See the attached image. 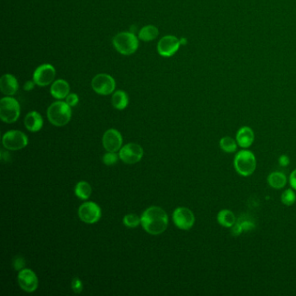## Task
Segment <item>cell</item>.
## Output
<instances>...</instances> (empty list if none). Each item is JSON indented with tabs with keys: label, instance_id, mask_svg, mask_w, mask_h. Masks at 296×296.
<instances>
[{
	"label": "cell",
	"instance_id": "44dd1931",
	"mask_svg": "<svg viewBox=\"0 0 296 296\" xmlns=\"http://www.w3.org/2000/svg\"><path fill=\"white\" fill-rule=\"evenodd\" d=\"M111 102L112 105L117 110H124L129 104V97L127 93L124 91H117L114 92Z\"/></svg>",
	"mask_w": 296,
	"mask_h": 296
},
{
	"label": "cell",
	"instance_id": "7402d4cb",
	"mask_svg": "<svg viewBox=\"0 0 296 296\" xmlns=\"http://www.w3.org/2000/svg\"><path fill=\"white\" fill-rule=\"evenodd\" d=\"M267 182L273 189L280 190L287 184V176L282 172H273L267 177Z\"/></svg>",
	"mask_w": 296,
	"mask_h": 296
},
{
	"label": "cell",
	"instance_id": "6da1fadb",
	"mask_svg": "<svg viewBox=\"0 0 296 296\" xmlns=\"http://www.w3.org/2000/svg\"><path fill=\"white\" fill-rule=\"evenodd\" d=\"M167 214L163 208L153 206L147 208L141 216V224L143 230L153 235L164 233L168 227Z\"/></svg>",
	"mask_w": 296,
	"mask_h": 296
},
{
	"label": "cell",
	"instance_id": "83f0119b",
	"mask_svg": "<svg viewBox=\"0 0 296 296\" xmlns=\"http://www.w3.org/2000/svg\"><path fill=\"white\" fill-rule=\"evenodd\" d=\"M117 160H118V156L115 152H109V153L105 154L102 158V161L108 166L115 164Z\"/></svg>",
	"mask_w": 296,
	"mask_h": 296
},
{
	"label": "cell",
	"instance_id": "52a82bcc",
	"mask_svg": "<svg viewBox=\"0 0 296 296\" xmlns=\"http://www.w3.org/2000/svg\"><path fill=\"white\" fill-rule=\"evenodd\" d=\"M28 144V138L26 134L19 131H11L3 135V145L10 150L24 149Z\"/></svg>",
	"mask_w": 296,
	"mask_h": 296
},
{
	"label": "cell",
	"instance_id": "cb8c5ba5",
	"mask_svg": "<svg viewBox=\"0 0 296 296\" xmlns=\"http://www.w3.org/2000/svg\"><path fill=\"white\" fill-rule=\"evenodd\" d=\"M220 147L226 153H233L237 150V142L230 136H224L220 140Z\"/></svg>",
	"mask_w": 296,
	"mask_h": 296
},
{
	"label": "cell",
	"instance_id": "f546056e",
	"mask_svg": "<svg viewBox=\"0 0 296 296\" xmlns=\"http://www.w3.org/2000/svg\"><path fill=\"white\" fill-rule=\"evenodd\" d=\"M71 287H72L74 293H76V294H80V293L83 291V288H84V287H83V283L81 282L80 279L77 277H75L73 280H72Z\"/></svg>",
	"mask_w": 296,
	"mask_h": 296
},
{
	"label": "cell",
	"instance_id": "d4e9b609",
	"mask_svg": "<svg viewBox=\"0 0 296 296\" xmlns=\"http://www.w3.org/2000/svg\"><path fill=\"white\" fill-rule=\"evenodd\" d=\"M141 223V218L135 214H130L124 217V224L126 227L136 228Z\"/></svg>",
	"mask_w": 296,
	"mask_h": 296
},
{
	"label": "cell",
	"instance_id": "ac0fdd59",
	"mask_svg": "<svg viewBox=\"0 0 296 296\" xmlns=\"http://www.w3.org/2000/svg\"><path fill=\"white\" fill-rule=\"evenodd\" d=\"M44 122L40 114L37 111H32L26 115L25 118V125L26 129L32 132H37L40 131L43 127Z\"/></svg>",
	"mask_w": 296,
	"mask_h": 296
},
{
	"label": "cell",
	"instance_id": "9c48e42d",
	"mask_svg": "<svg viewBox=\"0 0 296 296\" xmlns=\"http://www.w3.org/2000/svg\"><path fill=\"white\" fill-rule=\"evenodd\" d=\"M173 221L180 230H189L194 225V214L189 208L180 207L174 211Z\"/></svg>",
	"mask_w": 296,
	"mask_h": 296
},
{
	"label": "cell",
	"instance_id": "1f68e13d",
	"mask_svg": "<svg viewBox=\"0 0 296 296\" xmlns=\"http://www.w3.org/2000/svg\"><path fill=\"white\" fill-rule=\"evenodd\" d=\"M289 183L293 189L296 190V169H295L289 176Z\"/></svg>",
	"mask_w": 296,
	"mask_h": 296
},
{
	"label": "cell",
	"instance_id": "ffe728a7",
	"mask_svg": "<svg viewBox=\"0 0 296 296\" xmlns=\"http://www.w3.org/2000/svg\"><path fill=\"white\" fill-rule=\"evenodd\" d=\"M158 35H159V31H158V27L152 26V25L143 26L138 33L139 38L144 42L154 40L158 37Z\"/></svg>",
	"mask_w": 296,
	"mask_h": 296
},
{
	"label": "cell",
	"instance_id": "4fadbf2b",
	"mask_svg": "<svg viewBox=\"0 0 296 296\" xmlns=\"http://www.w3.org/2000/svg\"><path fill=\"white\" fill-rule=\"evenodd\" d=\"M18 281L19 287L27 293L34 292L38 286L37 275L28 268H25L19 272Z\"/></svg>",
	"mask_w": 296,
	"mask_h": 296
},
{
	"label": "cell",
	"instance_id": "9a60e30c",
	"mask_svg": "<svg viewBox=\"0 0 296 296\" xmlns=\"http://www.w3.org/2000/svg\"><path fill=\"white\" fill-rule=\"evenodd\" d=\"M0 90L6 96L14 95L19 90V83L17 78L11 74H4L0 78Z\"/></svg>",
	"mask_w": 296,
	"mask_h": 296
},
{
	"label": "cell",
	"instance_id": "5b68a950",
	"mask_svg": "<svg viewBox=\"0 0 296 296\" xmlns=\"http://www.w3.org/2000/svg\"><path fill=\"white\" fill-rule=\"evenodd\" d=\"M20 105L19 102L11 97H6L0 101V117L6 124H12L19 119Z\"/></svg>",
	"mask_w": 296,
	"mask_h": 296
},
{
	"label": "cell",
	"instance_id": "3957f363",
	"mask_svg": "<svg viewBox=\"0 0 296 296\" xmlns=\"http://www.w3.org/2000/svg\"><path fill=\"white\" fill-rule=\"evenodd\" d=\"M115 49L123 55L130 56L137 51L139 46L138 38L133 33L123 32L113 37Z\"/></svg>",
	"mask_w": 296,
	"mask_h": 296
},
{
	"label": "cell",
	"instance_id": "5bb4252c",
	"mask_svg": "<svg viewBox=\"0 0 296 296\" xmlns=\"http://www.w3.org/2000/svg\"><path fill=\"white\" fill-rule=\"evenodd\" d=\"M123 138L120 132L115 129L108 130L102 136V145L108 152H117L120 150Z\"/></svg>",
	"mask_w": 296,
	"mask_h": 296
},
{
	"label": "cell",
	"instance_id": "4dcf8cb0",
	"mask_svg": "<svg viewBox=\"0 0 296 296\" xmlns=\"http://www.w3.org/2000/svg\"><path fill=\"white\" fill-rule=\"evenodd\" d=\"M79 102V99H78V96L75 93H70L69 95L66 97V102L69 104L70 107H74L77 105V103Z\"/></svg>",
	"mask_w": 296,
	"mask_h": 296
},
{
	"label": "cell",
	"instance_id": "7c38bea8",
	"mask_svg": "<svg viewBox=\"0 0 296 296\" xmlns=\"http://www.w3.org/2000/svg\"><path fill=\"white\" fill-rule=\"evenodd\" d=\"M180 45H182L181 41L177 37L171 35L164 36L158 42V53L162 57L169 58L176 54V51L179 49Z\"/></svg>",
	"mask_w": 296,
	"mask_h": 296
},
{
	"label": "cell",
	"instance_id": "603a6c76",
	"mask_svg": "<svg viewBox=\"0 0 296 296\" xmlns=\"http://www.w3.org/2000/svg\"><path fill=\"white\" fill-rule=\"evenodd\" d=\"M75 194L82 200H86L92 195V187L86 182H79L75 188Z\"/></svg>",
	"mask_w": 296,
	"mask_h": 296
},
{
	"label": "cell",
	"instance_id": "d6a6232c",
	"mask_svg": "<svg viewBox=\"0 0 296 296\" xmlns=\"http://www.w3.org/2000/svg\"><path fill=\"white\" fill-rule=\"evenodd\" d=\"M289 158L288 156H286V155H282L279 158V164L282 167H286V166H288L289 164Z\"/></svg>",
	"mask_w": 296,
	"mask_h": 296
},
{
	"label": "cell",
	"instance_id": "30bf717a",
	"mask_svg": "<svg viewBox=\"0 0 296 296\" xmlns=\"http://www.w3.org/2000/svg\"><path fill=\"white\" fill-rule=\"evenodd\" d=\"M143 156V150L142 147L136 143H128L121 149L119 158L125 164H134L138 163Z\"/></svg>",
	"mask_w": 296,
	"mask_h": 296
},
{
	"label": "cell",
	"instance_id": "277c9868",
	"mask_svg": "<svg viewBox=\"0 0 296 296\" xmlns=\"http://www.w3.org/2000/svg\"><path fill=\"white\" fill-rule=\"evenodd\" d=\"M234 166L239 175L242 176H251L256 170V157L249 150H241L234 157Z\"/></svg>",
	"mask_w": 296,
	"mask_h": 296
},
{
	"label": "cell",
	"instance_id": "ba28073f",
	"mask_svg": "<svg viewBox=\"0 0 296 296\" xmlns=\"http://www.w3.org/2000/svg\"><path fill=\"white\" fill-rule=\"evenodd\" d=\"M56 69L50 64H44L38 66L33 73V81L38 86H47L55 79Z\"/></svg>",
	"mask_w": 296,
	"mask_h": 296
},
{
	"label": "cell",
	"instance_id": "8992f818",
	"mask_svg": "<svg viewBox=\"0 0 296 296\" xmlns=\"http://www.w3.org/2000/svg\"><path fill=\"white\" fill-rule=\"evenodd\" d=\"M92 86L99 95H110L116 89V81L109 74H98L92 79Z\"/></svg>",
	"mask_w": 296,
	"mask_h": 296
},
{
	"label": "cell",
	"instance_id": "d6986e66",
	"mask_svg": "<svg viewBox=\"0 0 296 296\" xmlns=\"http://www.w3.org/2000/svg\"><path fill=\"white\" fill-rule=\"evenodd\" d=\"M217 222L225 228H232L236 223L234 213L229 209H223L217 215Z\"/></svg>",
	"mask_w": 296,
	"mask_h": 296
},
{
	"label": "cell",
	"instance_id": "4316f807",
	"mask_svg": "<svg viewBox=\"0 0 296 296\" xmlns=\"http://www.w3.org/2000/svg\"><path fill=\"white\" fill-rule=\"evenodd\" d=\"M236 223L240 225V227L241 228L242 231H249L255 229V223H253L252 221L250 220L243 219V217L239 218L238 221H236Z\"/></svg>",
	"mask_w": 296,
	"mask_h": 296
},
{
	"label": "cell",
	"instance_id": "836d02e7",
	"mask_svg": "<svg viewBox=\"0 0 296 296\" xmlns=\"http://www.w3.org/2000/svg\"><path fill=\"white\" fill-rule=\"evenodd\" d=\"M35 82L34 81H28V82H26L25 85H24V89H25V91L26 92H30V91H32L34 88V86H35Z\"/></svg>",
	"mask_w": 296,
	"mask_h": 296
},
{
	"label": "cell",
	"instance_id": "8fae6325",
	"mask_svg": "<svg viewBox=\"0 0 296 296\" xmlns=\"http://www.w3.org/2000/svg\"><path fill=\"white\" fill-rule=\"evenodd\" d=\"M78 215L83 222L92 224L99 222V219L101 218L102 213L99 205L95 202L88 201L81 205L78 209Z\"/></svg>",
	"mask_w": 296,
	"mask_h": 296
},
{
	"label": "cell",
	"instance_id": "484cf974",
	"mask_svg": "<svg viewBox=\"0 0 296 296\" xmlns=\"http://www.w3.org/2000/svg\"><path fill=\"white\" fill-rule=\"evenodd\" d=\"M282 201L287 206H291L294 204L296 201V195L294 190H287L282 193Z\"/></svg>",
	"mask_w": 296,
	"mask_h": 296
},
{
	"label": "cell",
	"instance_id": "2e32d148",
	"mask_svg": "<svg viewBox=\"0 0 296 296\" xmlns=\"http://www.w3.org/2000/svg\"><path fill=\"white\" fill-rule=\"evenodd\" d=\"M254 140H255V133L253 132L252 129L245 126L238 131L236 134V142L238 145L241 148L248 149L252 145Z\"/></svg>",
	"mask_w": 296,
	"mask_h": 296
},
{
	"label": "cell",
	"instance_id": "f1b7e54d",
	"mask_svg": "<svg viewBox=\"0 0 296 296\" xmlns=\"http://www.w3.org/2000/svg\"><path fill=\"white\" fill-rule=\"evenodd\" d=\"M13 267L16 270H23L26 267V261L21 256H16L13 261Z\"/></svg>",
	"mask_w": 296,
	"mask_h": 296
},
{
	"label": "cell",
	"instance_id": "e0dca14e",
	"mask_svg": "<svg viewBox=\"0 0 296 296\" xmlns=\"http://www.w3.org/2000/svg\"><path fill=\"white\" fill-rule=\"evenodd\" d=\"M69 84L68 82L64 79H58L54 81L51 87V94L55 99H66V97L69 94Z\"/></svg>",
	"mask_w": 296,
	"mask_h": 296
},
{
	"label": "cell",
	"instance_id": "7a4b0ae2",
	"mask_svg": "<svg viewBox=\"0 0 296 296\" xmlns=\"http://www.w3.org/2000/svg\"><path fill=\"white\" fill-rule=\"evenodd\" d=\"M47 117L51 124L55 126H65L71 118V109L66 102L58 101L53 102L48 108Z\"/></svg>",
	"mask_w": 296,
	"mask_h": 296
}]
</instances>
